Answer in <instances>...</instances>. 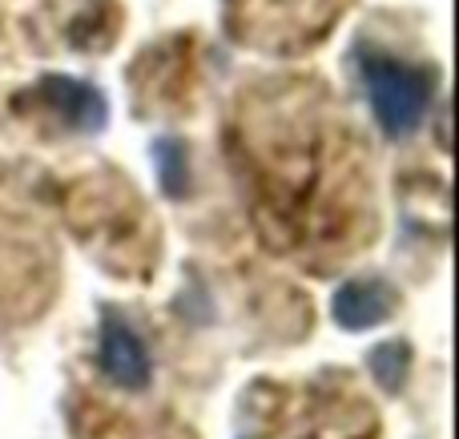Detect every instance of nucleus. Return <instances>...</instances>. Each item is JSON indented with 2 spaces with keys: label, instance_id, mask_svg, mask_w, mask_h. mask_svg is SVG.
<instances>
[{
  "label": "nucleus",
  "instance_id": "4",
  "mask_svg": "<svg viewBox=\"0 0 459 439\" xmlns=\"http://www.w3.org/2000/svg\"><path fill=\"white\" fill-rule=\"evenodd\" d=\"M40 93L65 117V125L81 129V133H93V129L105 125V101L97 97L93 85H81V81L69 77H48Z\"/></svg>",
  "mask_w": 459,
  "mask_h": 439
},
{
  "label": "nucleus",
  "instance_id": "1",
  "mask_svg": "<svg viewBox=\"0 0 459 439\" xmlns=\"http://www.w3.org/2000/svg\"><path fill=\"white\" fill-rule=\"evenodd\" d=\"M367 89H371L375 117L391 137L411 133L431 101V81L420 69H407L387 56H367Z\"/></svg>",
  "mask_w": 459,
  "mask_h": 439
},
{
  "label": "nucleus",
  "instance_id": "2",
  "mask_svg": "<svg viewBox=\"0 0 459 439\" xmlns=\"http://www.w3.org/2000/svg\"><path fill=\"white\" fill-rule=\"evenodd\" d=\"M101 367L113 383L129 387V392L145 387L153 375V363H150V351H145L142 335H137V331L129 327V319H121L117 311H109L101 319Z\"/></svg>",
  "mask_w": 459,
  "mask_h": 439
},
{
  "label": "nucleus",
  "instance_id": "3",
  "mask_svg": "<svg viewBox=\"0 0 459 439\" xmlns=\"http://www.w3.org/2000/svg\"><path fill=\"white\" fill-rule=\"evenodd\" d=\"M395 311V290L379 279H355L334 295V319L347 331H363Z\"/></svg>",
  "mask_w": 459,
  "mask_h": 439
}]
</instances>
